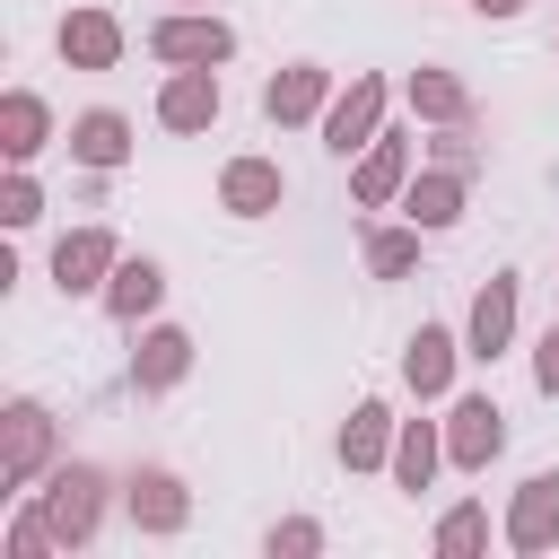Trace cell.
Instances as JSON below:
<instances>
[{"mask_svg": "<svg viewBox=\"0 0 559 559\" xmlns=\"http://www.w3.org/2000/svg\"><path fill=\"white\" fill-rule=\"evenodd\" d=\"M35 515L52 524L61 550H87L96 524H105V472H96V463H52L44 489H35Z\"/></svg>", "mask_w": 559, "mask_h": 559, "instance_id": "6da1fadb", "label": "cell"}, {"mask_svg": "<svg viewBox=\"0 0 559 559\" xmlns=\"http://www.w3.org/2000/svg\"><path fill=\"white\" fill-rule=\"evenodd\" d=\"M148 52H157L166 70H218V61L236 52V26L210 17V9H166V17L148 26Z\"/></svg>", "mask_w": 559, "mask_h": 559, "instance_id": "7a4b0ae2", "label": "cell"}, {"mask_svg": "<svg viewBox=\"0 0 559 559\" xmlns=\"http://www.w3.org/2000/svg\"><path fill=\"white\" fill-rule=\"evenodd\" d=\"M52 445H61V437H52V411L17 393V402L0 411V480H9V489H35V480L52 472Z\"/></svg>", "mask_w": 559, "mask_h": 559, "instance_id": "3957f363", "label": "cell"}, {"mask_svg": "<svg viewBox=\"0 0 559 559\" xmlns=\"http://www.w3.org/2000/svg\"><path fill=\"white\" fill-rule=\"evenodd\" d=\"M384 105H393V87H384L376 70H358V79H349V87H341V96L323 105V148H332V157L367 148V140L384 131Z\"/></svg>", "mask_w": 559, "mask_h": 559, "instance_id": "277c9868", "label": "cell"}, {"mask_svg": "<svg viewBox=\"0 0 559 559\" xmlns=\"http://www.w3.org/2000/svg\"><path fill=\"white\" fill-rule=\"evenodd\" d=\"M507 454V411L489 402V393H463L454 411H445V463L454 472H489Z\"/></svg>", "mask_w": 559, "mask_h": 559, "instance_id": "5b68a950", "label": "cell"}, {"mask_svg": "<svg viewBox=\"0 0 559 559\" xmlns=\"http://www.w3.org/2000/svg\"><path fill=\"white\" fill-rule=\"evenodd\" d=\"M114 262H122L114 227H70V236L52 245V288H61V297H105Z\"/></svg>", "mask_w": 559, "mask_h": 559, "instance_id": "8992f818", "label": "cell"}, {"mask_svg": "<svg viewBox=\"0 0 559 559\" xmlns=\"http://www.w3.org/2000/svg\"><path fill=\"white\" fill-rule=\"evenodd\" d=\"M411 175H419V166H411V131H376V140L358 148V166H349V201H358V210H384V201H402Z\"/></svg>", "mask_w": 559, "mask_h": 559, "instance_id": "52a82bcc", "label": "cell"}, {"mask_svg": "<svg viewBox=\"0 0 559 559\" xmlns=\"http://www.w3.org/2000/svg\"><path fill=\"white\" fill-rule=\"evenodd\" d=\"M515 297H524V280L515 271H498V280H480V297H472V314H463V358H498L507 341H515Z\"/></svg>", "mask_w": 559, "mask_h": 559, "instance_id": "ba28073f", "label": "cell"}, {"mask_svg": "<svg viewBox=\"0 0 559 559\" xmlns=\"http://www.w3.org/2000/svg\"><path fill=\"white\" fill-rule=\"evenodd\" d=\"M507 550H524V559L559 550V472H533V480L515 489V507H507Z\"/></svg>", "mask_w": 559, "mask_h": 559, "instance_id": "9c48e42d", "label": "cell"}, {"mask_svg": "<svg viewBox=\"0 0 559 559\" xmlns=\"http://www.w3.org/2000/svg\"><path fill=\"white\" fill-rule=\"evenodd\" d=\"M323 105H332V70L323 61H288V70H271V87H262V114L288 131V122H323Z\"/></svg>", "mask_w": 559, "mask_h": 559, "instance_id": "30bf717a", "label": "cell"}, {"mask_svg": "<svg viewBox=\"0 0 559 559\" xmlns=\"http://www.w3.org/2000/svg\"><path fill=\"white\" fill-rule=\"evenodd\" d=\"M122 515H131L140 533H183V524H192V498H183V480H175V472H157V463H148V472H131V480H122Z\"/></svg>", "mask_w": 559, "mask_h": 559, "instance_id": "8fae6325", "label": "cell"}, {"mask_svg": "<svg viewBox=\"0 0 559 559\" xmlns=\"http://www.w3.org/2000/svg\"><path fill=\"white\" fill-rule=\"evenodd\" d=\"M52 44H61V61H70V70H114V61H122V17L87 0V9H70V17H61V35H52Z\"/></svg>", "mask_w": 559, "mask_h": 559, "instance_id": "7c38bea8", "label": "cell"}, {"mask_svg": "<svg viewBox=\"0 0 559 559\" xmlns=\"http://www.w3.org/2000/svg\"><path fill=\"white\" fill-rule=\"evenodd\" d=\"M288 201V175L271 166V157H227L218 166V210H236V218H271Z\"/></svg>", "mask_w": 559, "mask_h": 559, "instance_id": "4fadbf2b", "label": "cell"}, {"mask_svg": "<svg viewBox=\"0 0 559 559\" xmlns=\"http://www.w3.org/2000/svg\"><path fill=\"white\" fill-rule=\"evenodd\" d=\"M183 376H192V332L183 323H148L140 349H131V384L140 393H175Z\"/></svg>", "mask_w": 559, "mask_h": 559, "instance_id": "5bb4252c", "label": "cell"}, {"mask_svg": "<svg viewBox=\"0 0 559 559\" xmlns=\"http://www.w3.org/2000/svg\"><path fill=\"white\" fill-rule=\"evenodd\" d=\"M454 358H463V341H454L445 323H419V332L402 341V384H411L419 402H437V393L454 384Z\"/></svg>", "mask_w": 559, "mask_h": 559, "instance_id": "9a60e30c", "label": "cell"}, {"mask_svg": "<svg viewBox=\"0 0 559 559\" xmlns=\"http://www.w3.org/2000/svg\"><path fill=\"white\" fill-rule=\"evenodd\" d=\"M218 105H227V96H218V70H175V79L157 87V122H166V131H210Z\"/></svg>", "mask_w": 559, "mask_h": 559, "instance_id": "2e32d148", "label": "cell"}, {"mask_svg": "<svg viewBox=\"0 0 559 559\" xmlns=\"http://www.w3.org/2000/svg\"><path fill=\"white\" fill-rule=\"evenodd\" d=\"M70 157H79L87 175H114V166L131 157V122H122L114 105H87V114L70 122Z\"/></svg>", "mask_w": 559, "mask_h": 559, "instance_id": "e0dca14e", "label": "cell"}, {"mask_svg": "<svg viewBox=\"0 0 559 559\" xmlns=\"http://www.w3.org/2000/svg\"><path fill=\"white\" fill-rule=\"evenodd\" d=\"M463 183H472V175H454V166H428V175H411V183H402V210H411V227L445 236V227L463 218Z\"/></svg>", "mask_w": 559, "mask_h": 559, "instance_id": "ac0fdd59", "label": "cell"}, {"mask_svg": "<svg viewBox=\"0 0 559 559\" xmlns=\"http://www.w3.org/2000/svg\"><path fill=\"white\" fill-rule=\"evenodd\" d=\"M393 428H402V419H393L384 402H358V411L341 419V472H384V463H393Z\"/></svg>", "mask_w": 559, "mask_h": 559, "instance_id": "d6986e66", "label": "cell"}, {"mask_svg": "<svg viewBox=\"0 0 559 559\" xmlns=\"http://www.w3.org/2000/svg\"><path fill=\"white\" fill-rule=\"evenodd\" d=\"M437 463H445V428H437V419H402V428H393V489L419 498V489L437 480Z\"/></svg>", "mask_w": 559, "mask_h": 559, "instance_id": "ffe728a7", "label": "cell"}, {"mask_svg": "<svg viewBox=\"0 0 559 559\" xmlns=\"http://www.w3.org/2000/svg\"><path fill=\"white\" fill-rule=\"evenodd\" d=\"M44 140H52V105H44L35 87H9V96H0V157L26 166Z\"/></svg>", "mask_w": 559, "mask_h": 559, "instance_id": "44dd1931", "label": "cell"}, {"mask_svg": "<svg viewBox=\"0 0 559 559\" xmlns=\"http://www.w3.org/2000/svg\"><path fill=\"white\" fill-rule=\"evenodd\" d=\"M157 297H166V271H157L148 253H122L114 280H105V314H114V323H140V314H157Z\"/></svg>", "mask_w": 559, "mask_h": 559, "instance_id": "7402d4cb", "label": "cell"}, {"mask_svg": "<svg viewBox=\"0 0 559 559\" xmlns=\"http://www.w3.org/2000/svg\"><path fill=\"white\" fill-rule=\"evenodd\" d=\"M402 96H411V114H419V122H472V87H463L454 70H411V87H402Z\"/></svg>", "mask_w": 559, "mask_h": 559, "instance_id": "603a6c76", "label": "cell"}, {"mask_svg": "<svg viewBox=\"0 0 559 559\" xmlns=\"http://www.w3.org/2000/svg\"><path fill=\"white\" fill-rule=\"evenodd\" d=\"M419 236H428V227H367V271H376V280H402V271L419 262Z\"/></svg>", "mask_w": 559, "mask_h": 559, "instance_id": "cb8c5ba5", "label": "cell"}, {"mask_svg": "<svg viewBox=\"0 0 559 559\" xmlns=\"http://www.w3.org/2000/svg\"><path fill=\"white\" fill-rule=\"evenodd\" d=\"M437 550H445V559L489 550V507H472V498H463V507H445V515H437Z\"/></svg>", "mask_w": 559, "mask_h": 559, "instance_id": "d4e9b609", "label": "cell"}, {"mask_svg": "<svg viewBox=\"0 0 559 559\" xmlns=\"http://www.w3.org/2000/svg\"><path fill=\"white\" fill-rule=\"evenodd\" d=\"M0 218H9V227H35V218H44V183H35L26 166H9V183H0Z\"/></svg>", "mask_w": 559, "mask_h": 559, "instance_id": "484cf974", "label": "cell"}, {"mask_svg": "<svg viewBox=\"0 0 559 559\" xmlns=\"http://www.w3.org/2000/svg\"><path fill=\"white\" fill-rule=\"evenodd\" d=\"M262 550H271V559H314V550H323V524H314V515H288V524H271Z\"/></svg>", "mask_w": 559, "mask_h": 559, "instance_id": "4316f807", "label": "cell"}, {"mask_svg": "<svg viewBox=\"0 0 559 559\" xmlns=\"http://www.w3.org/2000/svg\"><path fill=\"white\" fill-rule=\"evenodd\" d=\"M428 157H437V166H454V175H472V166H480V140H472L463 122H445V140H437Z\"/></svg>", "mask_w": 559, "mask_h": 559, "instance_id": "83f0119b", "label": "cell"}, {"mask_svg": "<svg viewBox=\"0 0 559 559\" xmlns=\"http://www.w3.org/2000/svg\"><path fill=\"white\" fill-rule=\"evenodd\" d=\"M533 384H542V393L559 402V323H550V332L533 341Z\"/></svg>", "mask_w": 559, "mask_h": 559, "instance_id": "f1b7e54d", "label": "cell"}, {"mask_svg": "<svg viewBox=\"0 0 559 559\" xmlns=\"http://www.w3.org/2000/svg\"><path fill=\"white\" fill-rule=\"evenodd\" d=\"M472 9H480V17H515L524 0H472Z\"/></svg>", "mask_w": 559, "mask_h": 559, "instance_id": "f546056e", "label": "cell"}, {"mask_svg": "<svg viewBox=\"0 0 559 559\" xmlns=\"http://www.w3.org/2000/svg\"><path fill=\"white\" fill-rule=\"evenodd\" d=\"M175 9H210V0H175Z\"/></svg>", "mask_w": 559, "mask_h": 559, "instance_id": "4dcf8cb0", "label": "cell"}]
</instances>
